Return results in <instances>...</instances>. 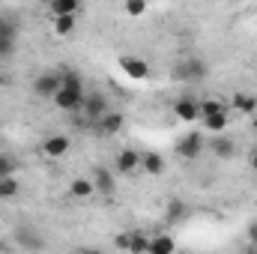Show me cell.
I'll list each match as a JSON object with an SVG mask.
<instances>
[{
  "label": "cell",
  "mask_w": 257,
  "mask_h": 254,
  "mask_svg": "<svg viewBox=\"0 0 257 254\" xmlns=\"http://www.w3.org/2000/svg\"><path fill=\"white\" fill-rule=\"evenodd\" d=\"M233 150H236V147H233L230 138H215V141H212V153H215L218 159H230Z\"/></svg>",
  "instance_id": "cell-20"
},
{
  "label": "cell",
  "mask_w": 257,
  "mask_h": 254,
  "mask_svg": "<svg viewBox=\"0 0 257 254\" xmlns=\"http://www.w3.org/2000/svg\"><path fill=\"white\" fill-rule=\"evenodd\" d=\"M81 114L87 117V123H99V120H105V117L111 114V102H108V96H105V93H87Z\"/></svg>",
  "instance_id": "cell-3"
},
{
  "label": "cell",
  "mask_w": 257,
  "mask_h": 254,
  "mask_svg": "<svg viewBox=\"0 0 257 254\" xmlns=\"http://www.w3.org/2000/svg\"><path fill=\"white\" fill-rule=\"evenodd\" d=\"M96 129H99V135H114V132H120V129H123V114L111 111L105 120H99V123H96Z\"/></svg>",
  "instance_id": "cell-14"
},
{
  "label": "cell",
  "mask_w": 257,
  "mask_h": 254,
  "mask_svg": "<svg viewBox=\"0 0 257 254\" xmlns=\"http://www.w3.org/2000/svg\"><path fill=\"white\" fill-rule=\"evenodd\" d=\"M254 129H257V114H254Z\"/></svg>",
  "instance_id": "cell-34"
},
{
  "label": "cell",
  "mask_w": 257,
  "mask_h": 254,
  "mask_svg": "<svg viewBox=\"0 0 257 254\" xmlns=\"http://www.w3.org/2000/svg\"><path fill=\"white\" fill-rule=\"evenodd\" d=\"M117 171H120V174H135V171H141V153H138V150H123V153L117 156Z\"/></svg>",
  "instance_id": "cell-11"
},
{
  "label": "cell",
  "mask_w": 257,
  "mask_h": 254,
  "mask_svg": "<svg viewBox=\"0 0 257 254\" xmlns=\"http://www.w3.org/2000/svg\"><path fill=\"white\" fill-rule=\"evenodd\" d=\"M93 189L102 191V194H114V189H117V183H114V174H111V171H105V168H96Z\"/></svg>",
  "instance_id": "cell-12"
},
{
  "label": "cell",
  "mask_w": 257,
  "mask_h": 254,
  "mask_svg": "<svg viewBox=\"0 0 257 254\" xmlns=\"http://www.w3.org/2000/svg\"><path fill=\"white\" fill-rule=\"evenodd\" d=\"M15 36H18V21L9 18V15H0V39L15 42Z\"/></svg>",
  "instance_id": "cell-18"
},
{
  "label": "cell",
  "mask_w": 257,
  "mask_h": 254,
  "mask_svg": "<svg viewBox=\"0 0 257 254\" xmlns=\"http://www.w3.org/2000/svg\"><path fill=\"white\" fill-rule=\"evenodd\" d=\"M48 9H51L54 18H66V15H75V12H78V3H75V0H54Z\"/></svg>",
  "instance_id": "cell-16"
},
{
  "label": "cell",
  "mask_w": 257,
  "mask_h": 254,
  "mask_svg": "<svg viewBox=\"0 0 257 254\" xmlns=\"http://www.w3.org/2000/svg\"><path fill=\"white\" fill-rule=\"evenodd\" d=\"M212 114H227V105L218 102V99H206V102H200V120H203V117H212Z\"/></svg>",
  "instance_id": "cell-19"
},
{
  "label": "cell",
  "mask_w": 257,
  "mask_h": 254,
  "mask_svg": "<svg viewBox=\"0 0 257 254\" xmlns=\"http://www.w3.org/2000/svg\"><path fill=\"white\" fill-rule=\"evenodd\" d=\"M84 99H87V90H84V81L78 72H63V84L54 96V105L60 111H81L84 108Z\"/></svg>",
  "instance_id": "cell-1"
},
{
  "label": "cell",
  "mask_w": 257,
  "mask_h": 254,
  "mask_svg": "<svg viewBox=\"0 0 257 254\" xmlns=\"http://www.w3.org/2000/svg\"><path fill=\"white\" fill-rule=\"evenodd\" d=\"M0 84H6V78H3V75H0Z\"/></svg>",
  "instance_id": "cell-32"
},
{
  "label": "cell",
  "mask_w": 257,
  "mask_h": 254,
  "mask_svg": "<svg viewBox=\"0 0 257 254\" xmlns=\"http://www.w3.org/2000/svg\"><path fill=\"white\" fill-rule=\"evenodd\" d=\"M189 254H203V251H189Z\"/></svg>",
  "instance_id": "cell-33"
},
{
  "label": "cell",
  "mask_w": 257,
  "mask_h": 254,
  "mask_svg": "<svg viewBox=\"0 0 257 254\" xmlns=\"http://www.w3.org/2000/svg\"><path fill=\"white\" fill-rule=\"evenodd\" d=\"M174 114H177V120L192 123V120H197V117H200V102H194V99H189V96H183V99H177Z\"/></svg>",
  "instance_id": "cell-8"
},
{
  "label": "cell",
  "mask_w": 257,
  "mask_h": 254,
  "mask_svg": "<svg viewBox=\"0 0 257 254\" xmlns=\"http://www.w3.org/2000/svg\"><path fill=\"white\" fill-rule=\"evenodd\" d=\"M81 254H102L99 248H81Z\"/></svg>",
  "instance_id": "cell-30"
},
{
  "label": "cell",
  "mask_w": 257,
  "mask_h": 254,
  "mask_svg": "<svg viewBox=\"0 0 257 254\" xmlns=\"http://www.w3.org/2000/svg\"><path fill=\"white\" fill-rule=\"evenodd\" d=\"M147 245H150V236L141 233V230H132V233H120L117 236V248H126L132 254H147Z\"/></svg>",
  "instance_id": "cell-5"
},
{
  "label": "cell",
  "mask_w": 257,
  "mask_h": 254,
  "mask_svg": "<svg viewBox=\"0 0 257 254\" xmlns=\"http://www.w3.org/2000/svg\"><path fill=\"white\" fill-rule=\"evenodd\" d=\"M18 239H21V245H39V236H36V230L30 233V230H18Z\"/></svg>",
  "instance_id": "cell-25"
},
{
  "label": "cell",
  "mask_w": 257,
  "mask_h": 254,
  "mask_svg": "<svg viewBox=\"0 0 257 254\" xmlns=\"http://www.w3.org/2000/svg\"><path fill=\"white\" fill-rule=\"evenodd\" d=\"M183 212H186V206H183V203H171V206H168V218H171V221L183 218Z\"/></svg>",
  "instance_id": "cell-28"
},
{
  "label": "cell",
  "mask_w": 257,
  "mask_h": 254,
  "mask_svg": "<svg viewBox=\"0 0 257 254\" xmlns=\"http://www.w3.org/2000/svg\"><path fill=\"white\" fill-rule=\"evenodd\" d=\"M69 191H72V197H90L96 189H93V183H90V180H75V183L69 186Z\"/></svg>",
  "instance_id": "cell-21"
},
{
  "label": "cell",
  "mask_w": 257,
  "mask_h": 254,
  "mask_svg": "<svg viewBox=\"0 0 257 254\" xmlns=\"http://www.w3.org/2000/svg\"><path fill=\"white\" fill-rule=\"evenodd\" d=\"M15 194H18V183H15V177L0 180V197H15Z\"/></svg>",
  "instance_id": "cell-23"
},
{
  "label": "cell",
  "mask_w": 257,
  "mask_h": 254,
  "mask_svg": "<svg viewBox=\"0 0 257 254\" xmlns=\"http://www.w3.org/2000/svg\"><path fill=\"white\" fill-rule=\"evenodd\" d=\"M200 123H203V129H209V132H215V135H218V132H224V129H227L230 114H212V117H203Z\"/></svg>",
  "instance_id": "cell-17"
},
{
  "label": "cell",
  "mask_w": 257,
  "mask_h": 254,
  "mask_svg": "<svg viewBox=\"0 0 257 254\" xmlns=\"http://www.w3.org/2000/svg\"><path fill=\"white\" fill-rule=\"evenodd\" d=\"M60 84H63V72L45 69V72H39V75L33 78V96H39V99H54L57 90H60Z\"/></svg>",
  "instance_id": "cell-2"
},
{
  "label": "cell",
  "mask_w": 257,
  "mask_h": 254,
  "mask_svg": "<svg viewBox=\"0 0 257 254\" xmlns=\"http://www.w3.org/2000/svg\"><path fill=\"white\" fill-rule=\"evenodd\" d=\"M12 54H15V42L0 39V60H6V57H12Z\"/></svg>",
  "instance_id": "cell-27"
},
{
  "label": "cell",
  "mask_w": 257,
  "mask_h": 254,
  "mask_svg": "<svg viewBox=\"0 0 257 254\" xmlns=\"http://www.w3.org/2000/svg\"><path fill=\"white\" fill-rule=\"evenodd\" d=\"M174 75H177L180 81H200V78H206V63L197 60V57H192V60H186V63L177 66Z\"/></svg>",
  "instance_id": "cell-6"
},
{
  "label": "cell",
  "mask_w": 257,
  "mask_h": 254,
  "mask_svg": "<svg viewBox=\"0 0 257 254\" xmlns=\"http://www.w3.org/2000/svg\"><path fill=\"white\" fill-rule=\"evenodd\" d=\"M248 239L257 245V224H251V227H248Z\"/></svg>",
  "instance_id": "cell-29"
},
{
  "label": "cell",
  "mask_w": 257,
  "mask_h": 254,
  "mask_svg": "<svg viewBox=\"0 0 257 254\" xmlns=\"http://www.w3.org/2000/svg\"><path fill=\"white\" fill-rule=\"evenodd\" d=\"M120 66H123V72H126L128 78H135V81H144V78H147V72H150L147 60H141V57H132V54L120 57Z\"/></svg>",
  "instance_id": "cell-10"
},
{
  "label": "cell",
  "mask_w": 257,
  "mask_h": 254,
  "mask_svg": "<svg viewBox=\"0 0 257 254\" xmlns=\"http://www.w3.org/2000/svg\"><path fill=\"white\" fill-rule=\"evenodd\" d=\"M42 153L51 156V159L66 156V153H69V138H66V135H48V138L42 141Z\"/></svg>",
  "instance_id": "cell-9"
},
{
  "label": "cell",
  "mask_w": 257,
  "mask_h": 254,
  "mask_svg": "<svg viewBox=\"0 0 257 254\" xmlns=\"http://www.w3.org/2000/svg\"><path fill=\"white\" fill-rule=\"evenodd\" d=\"M141 171L159 177V174H165V159L159 153H147V156H141Z\"/></svg>",
  "instance_id": "cell-13"
},
{
  "label": "cell",
  "mask_w": 257,
  "mask_h": 254,
  "mask_svg": "<svg viewBox=\"0 0 257 254\" xmlns=\"http://www.w3.org/2000/svg\"><path fill=\"white\" fill-rule=\"evenodd\" d=\"M251 171H254V174H257V153H254V156H251Z\"/></svg>",
  "instance_id": "cell-31"
},
{
  "label": "cell",
  "mask_w": 257,
  "mask_h": 254,
  "mask_svg": "<svg viewBox=\"0 0 257 254\" xmlns=\"http://www.w3.org/2000/svg\"><path fill=\"white\" fill-rule=\"evenodd\" d=\"M200 153H203V138H200V132H192V135H186V138L177 141V156H180V159L194 162Z\"/></svg>",
  "instance_id": "cell-4"
},
{
  "label": "cell",
  "mask_w": 257,
  "mask_h": 254,
  "mask_svg": "<svg viewBox=\"0 0 257 254\" xmlns=\"http://www.w3.org/2000/svg\"><path fill=\"white\" fill-rule=\"evenodd\" d=\"M75 30V15H66V18H54V33L57 36H69Z\"/></svg>",
  "instance_id": "cell-22"
},
{
  "label": "cell",
  "mask_w": 257,
  "mask_h": 254,
  "mask_svg": "<svg viewBox=\"0 0 257 254\" xmlns=\"http://www.w3.org/2000/svg\"><path fill=\"white\" fill-rule=\"evenodd\" d=\"M12 171H15V162H12L9 156H0V180L12 177Z\"/></svg>",
  "instance_id": "cell-24"
},
{
  "label": "cell",
  "mask_w": 257,
  "mask_h": 254,
  "mask_svg": "<svg viewBox=\"0 0 257 254\" xmlns=\"http://www.w3.org/2000/svg\"><path fill=\"white\" fill-rule=\"evenodd\" d=\"M144 12H147V3H141V0L126 3V15H144Z\"/></svg>",
  "instance_id": "cell-26"
},
{
  "label": "cell",
  "mask_w": 257,
  "mask_h": 254,
  "mask_svg": "<svg viewBox=\"0 0 257 254\" xmlns=\"http://www.w3.org/2000/svg\"><path fill=\"white\" fill-rule=\"evenodd\" d=\"M147 254H177V239L171 233H156V236H150Z\"/></svg>",
  "instance_id": "cell-7"
},
{
  "label": "cell",
  "mask_w": 257,
  "mask_h": 254,
  "mask_svg": "<svg viewBox=\"0 0 257 254\" xmlns=\"http://www.w3.org/2000/svg\"><path fill=\"white\" fill-rule=\"evenodd\" d=\"M233 108H236L239 114H254L257 99L254 96H248V93H233Z\"/></svg>",
  "instance_id": "cell-15"
},
{
  "label": "cell",
  "mask_w": 257,
  "mask_h": 254,
  "mask_svg": "<svg viewBox=\"0 0 257 254\" xmlns=\"http://www.w3.org/2000/svg\"><path fill=\"white\" fill-rule=\"evenodd\" d=\"M248 254H254V251H248Z\"/></svg>",
  "instance_id": "cell-35"
}]
</instances>
